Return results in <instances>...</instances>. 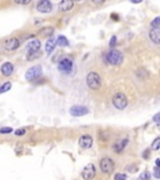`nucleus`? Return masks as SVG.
Returning <instances> with one entry per match:
<instances>
[{"label": "nucleus", "mask_w": 160, "mask_h": 180, "mask_svg": "<svg viewBox=\"0 0 160 180\" xmlns=\"http://www.w3.org/2000/svg\"><path fill=\"white\" fill-rule=\"evenodd\" d=\"M123 60H124V55H123L121 51L116 49H111L106 54V63H109L111 65H120Z\"/></svg>", "instance_id": "obj_1"}, {"label": "nucleus", "mask_w": 160, "mask_h": 180, "mask_svg": "<svg viewBox=\"0 0 160 180\" xmlns=\"http://www.w3.org/2000/svg\"><path fill=\"white\" fill-rule=\"evenodd\" d=\"M86 84L90 89L93 90H98L101 85V78L98 73L95 71H90L86 75Z\"/></svg>", "instance_id": "obj_2"}, {"label": "nucleus", "mask_w": 160, "mask_h": 180, "mask_svg": "<svg viewBox=\"0 0 160 180\" xmlns=\"http://www.w3.org/2000/svg\"><path fill=\"white\" fill-rule=\"evenodd\" d=\"M113 105L119 109V110H123L128 107V98L125 94L123 93H116L114 96H113Z\"/></svg>", "instance_id": "obj_3"}, {"label": "nucleus", "mask_w": 160, "mask_h": 180, "mask_svg": "<svg viewBox=\"0 0 160 180\" xmlns=\"http://www.w3.org/2000/svg\"><path fill=\"white\" fill-rule=\"evenodd\" d=\"M115 169V164L110 158H103L100 160V170L104 174H111Z\"/></svg>", "instance_id": "obj_4"}, {"label": "nucleus", "mask_w": 160, "mask_h": 180, "mask_svg": "<svg viewBox=\"0 0 160 180\" xmlns=\"http://www.w3.org/2000/svg\"><path fill=\"white\" fill-rule=\"evenodd\" d=\"M58 68H59V70L61 73H65V74L71 73V70H73V60L70 59V58H63V59L59 61Z\"/></svg>", "instance_id": "obj_5"}, {"label": "nucleus", "mask_w": 160, "mask_h": 180, "mask_svg": "<svg viewBox=\"0 0 160 180\" xmlns=\"http://www.w3.org/2000/svg\"><path fill=\"white\" fill-rule=\"evenodd\" d=\"M41 75V66L40 65H35L31 66L28 71L25 73V79L26 80H35Z\"/></svg>", "instance_id": "obj_6"}, {"label": "nucleus", "mask_w": 160, "mask_h": 180, "mask_svg": "<svg viewBox=\"0 0 160 180\" xmlns=\"http://www.w3.org/2000/svg\"><path fill=\"white\" fill-rule=\"evenodd\" d=\"M51 9H53V5L50 3V0H39L38 4H36V10L41 14L50 13Z\"/></svg>", "instance_id": "obj_7"}, {"label": "nucleus", "mask_w": 160, "mask_h": 180, "mask_svg": "<svg viewBox=\"0 0 160 180\" xmlns=\"http://www.w3.org/2000/svg\"><path fill=\"white\" fill-rule=\"evenodd\" d=\"M95 174H97V170H95V166L93 165V164H88L84 168V170L81 173V176L84 180H92Z\"/></svg>", "instance_id": "obj_8"}, {"label": "nucleus", "mask_w": 160, "mask_h": 180, "mask_svg": "<svg viewBox=\"0 0 160 180\" xmlns=\"http://www.w3.org/2000/svg\"><path fill=\"white\" fill-rule=\"evenodd\" d=\"M19 46H20V40L18 38H10L5 41V44H4V48L8 51H15Z\"/></svg>", "instance_id": "obj_9"}, {"label": "nucleus", "mask_w": 160, "mask_h": 180, "mask_svg": "<svg viewBox=\"0 0 160 180\" xmlns=\"http://www.w3.org/2000/svg\"><path fill=\"white\" fill-rule=\"evenodd\" d=\"M89 113L88 108L81 107V105H74V107L70 108V114L73 116H84Z\"/></svg>", "instance_id": "obj_10"}, {"label": "nucleus", "mask_w": 160, "mask_h": 180, "mask_svg": "<svg viewBox=\"0 0 160 180\" xmlns=\"http://www.w3.org/2000/svg\"><path fill=\"white\" fill-rule=\"evenodd\" d=\"M79 145H80V148H83V149H90L92 145H93V138L90 135H88V134L80 136Z\"/></svg>", "instance_id": "obj_11"}, {"label": "nucleus", "mask_w": 160, "mask_h": 180, "mask_svg": "<svg viewBox=\"0 0 160 180\" xmlns=\"http://www.w3.org/2000/svg\"><path fill=\"white\" fill-rule=\"evenodd\" d=\"M40 46H41L40 40L33 39L26 45V50H28V53H36V51H40Z\"/></svg>", "instance_id": "obj_12"}, {"label": "nucleus", "mask_w": 160, "mask_h": 180, "mask_svg": "<svg viewBox=\"0 0 160 180\" xmlns=\"http://www.w3.org/2000/svg\"><path fill=\"white\" fill-rule=\"evenodd\" d=\"M149 38L154 44L160 45V28H151L149 31Z\"/></svg>", "instance_id": "obj_13"}, {"label": "nucleus", "mask_w": 160, "mask_h": 180, "mask_svg": "<svg viewBox=\"0 0 160 180\" xmlns=\"http://www.w3.org/2000/svg\"><path fill=\"white\" fill-rule=\"evenodd\" d=\"M128 143H129V139H126V138H124V139H120L115 143V144L113 145V149L115 153H118V154H120V153L125 149V146L128 145Z\"/></svg>", "instance_id": "obj_14"}, {"label": "nucleus", "mask_w": 160, "mask_h": 180, "mask_svg": "<svg viewBox=\"0 0 160 180\" xmlns=\"http://www.w3.org/2000/svg\"><path fill=\"white\" fill-rule=\"evenodd\" d=\"M73 6H74V0H61L59 4V10L63 13H66L70 12Z\"/></svg>", "instance_id": "obj_15"}, {"label": "nucleus", "mask_w": 160, "mask_h": 180, "mask_svg": "<svg viewBox=\"0 0 160 180\" xmlns=\"http://www.w3.org/2000/svg\"><path fill=\"white\" fill-rule=\"evenodd\" d=\"M0 71H1L4 76H10L14 73V66L12 63H4L1 68H0Z\"/></svg>", "instance_id": "obj_16"}, {"label": "nucleus", "mask_w": 160, "mask_h": 180, "mask_svg": "<svg viewBox=\"0 0 160 180\" xmlns=\"http://www.w3.org/2000/svg\"><path fill=\"white\" fill-rule=\"evenodd\" d=\"M55 46H56V39L54 38H49V40L45 43V50H46V54L50 55L53 51L55 50Z\"/></svg>", "instance_id": "obj_17"}, {"label": "nucleus", "mask_w": 160, "mask_h": 180, "mask_svg": "<svg viewBox=\"0 0 160 180\" xmlns=\"http://www.w3.org/2000/svg\"><path fill=\"white\" fill-rule=\"evenodd\" d=\"M56 45H59L61 48H65L69 45V40L68 38H65L64 35H60V36H58V39H56Z\"/></svg>", "instance_id": "obj_18"}, {"label": "nucleus", "mask_w": 160, "mask_h": 180, "mask_svg": "<svg viewBox=\"0 0 160 180\" xmlns=\"http://www.w3.org/2000/svg\"><path fill=\"white\" fill-rule=\"evenodd\" d=\"M53 33H54V29H53V28H44V29L40 30V35L46 36V38H48V36H51Z\"/></svg>", "instance_id": "obj_19"}, {"label": "nucleus", "mask_w": 160, "mask_h": 180, "mask_svg": "<svg viewBox=\"0 0 160 180\" xmlns=\"http://www.w3.org/2000/svg\"><path fill=\"white\" fill-rule=\"evenodd\" d=\"M136 76L141 79V80H144L145 78H148V71L145 70V69H138L136 70Z\"/></svg>", "instance_id": "obj_20"}, {"label": "nucleus", "mask_w": 160, "mask_h": 180, "mask_svg": "<svg viewBox=\"0 0 160 180\" xmlns=\"http://www.w3.org/2000/svg\"><path fill=\"white\" fill-rule=\"evenodd\" d=\"M10 88H12V84H10L9 81H8V83H5L4 85H1V86H0V94H3V93H6V91H9V90H10Z\"/></svg>", "instance_id": "obj_21"}, {"label": "nucleus", "mask_w": 160, "mask_h": 180, "mask_svg": "<svg viewBox=\"0 0 160 180\" xmlns=\"http://www.w3.org/2000/svg\"><path fill=\"white\" fill-rule=\"evenodd\" d=\"M40 56V51H36V53H28L26 54V58H28V60H34L35 58H39Z\"/></svg>", "instance_id": "obj_22"}, {"label": "nucleus", "mask_w": 160, "mask_h": 180, "mask_svg": "<svg viewBox=\"0 0 160 180\" xmlns=\"http://www.w3.org/2000/svg\"><path fill=\"white\" fill-rule=\"evenodd\" d=\"M159 148H160V138H156L151 144V150H158Z\"/></svg>", "instance_id": "obj_23"}, {"label": "nucleus", "mask_w": 160, "mask_h": 180, "mask_svg": "<svg viewBox=\"0 0 160 180\" xmlns=\"http://www.w3.org/2000/svg\"><path fill=\"white\" fill-rule=\"evenodd\" d=\"M150 25H151V28H159V26H160V17H156L150 23Z\"/></svg>", "instance_id": "obj_24"}, {"label": "nucleus", "mask_w": 160, "mask_h": 180, "mask_svg": "<svg viewBox=\"0 0 160 180\" xmlns=\"http://www.w3.org/2000/svg\"><path fill=\"white\" fill-rule=\"evenodd\" d=\"M9 133H13V128H10V126H4V128L0 129V134H9Z\"/></svg>", "instance_id": "obj_25"}, {"label": "nucleus", "mask_w": 160, "mask_h": 180, "mask_svg": "<svg viewBox=\"0 0 160 180\" xmlns=\"http://www.w3.org/2000/svg\"><path fill=\"white\" fill-rule=\"evenodd\" d=\"M138 180H150V174H149L148 171H144L141 175L138 178Z\"/></svg>", "instance_id": "obj_26"}, {"label": "nucleus", "mask_w": 160, "mask_h": 180, "mask_svg": "<svg viewBox=\"0 0 160 180\" xmlns=\"http://www.w3.org/2000/svg\"><path fill=\"white\" fill-rule=\"evenodd\" d=\"M114 179H115V180H126V175H125V174H120V173H118V174H115Z\"/></svg>", "instance_id": "obj_27"}, {"label": "nucleus", "mask_w": 160, "mask_h": 180, "mask_svg": "<svg viewBox=\"0 0 160 180\" xmlns=\"http://www.w3.org/2000/svg\"><path fill=\"white\" fill-rule=\"evenodd\" d=\"M26 133V129L25 128H20L18 130H15V135H18V136H21V135H24Z\"/></svg>", "instance_id": "obj_28"}, {"label": "nucleus", "mask_w": 160, "mask_h": 180, "mask_svg": "<svg viewBox=\"0 0 160 180\" xmlns=\"http://www.w3.org/2000/svg\"><path fill=\"white\" fill-rule=\"evenodd\" d=\"M116 43H118V39H116V36H111L110 43H109V46H110V48H114V46L116 45Z\"/></svg>", "instance_id": "obj_29"}, {"label": "nucleus", "mask_w": 160, "mask_h": 180, "mask_svg": "<svg viewBox=\"0 0 160 180\" xmlns=\"http://www.w3.org/2000/svg\"><path fill=\"white\" fill-rule=\"evenodd\" d=\"M14 1L19 5H28L31 3V0H14Z\"/></svg>", "instance_id": "obj_30"}, {"label": "nucleus", "mask_w": 160, "mask_h": 180, "mask_svg": "<svg viewBox=\"0 0 160 180\" xmlns=\"http://www.w3.org/2000/svg\"><path fill=\"white\" fill-rule=\"evenodd\" d=\"M154 175H155V178L160 179V166H158L155 170H154Z\"/></svg>", "instance_id": "obj_31"}, {"label": "nucleus", "mask_w": 160, "mask_h": 180, "mask_svg": "<svg viewBox=\"0 0 160 180\" xmlns=\"http://www.w3.org/2000/svg\"><path fill=\"white\" fill-rule=\"evenodd\" d=\"M92 1H93L95 5H101L103 3H105V0H92Z\"/></svg>", "instance_id": "obj_32"}, {"label": "nucleus", "mask_w": 160, "mask_h": 180, "mask_svg": "<svg viewBox=\"0 0 160 180\" xmlns=\"http://www.w3.org/2000/svg\"><path fill=\"white\" fill-rule=\"evenodd\" d=\"M154 121H155V123H159V121H160V113L154 115Z\"/></svg>", "instance_id": "obj_33"}, {"label": "nucleus", "mask_w": 160, "mask_h": 180, "mask_svg": "<svg viewBox=\"0 0 160 180\" xmlns=\"http://www.w3.org/2000/svg\"><path fill=\"white\" fill-rule=\"evenodd\" d=\"M111 18L115 19V22H119V15L118 14H111Z\"/></svg>", "instance_id": "obj_34"}, {"label": "nucleus", "mask_w": 160, "mask_h": 180, "mask_svg": "<svg viewBox=\"0 0 160 180\" xmlns=\"http://www.w3.org/2000/svg\"><path fill=\"white\" fill-rule=\"evenodd\" d=\"M128 169H130V170L129 171H131V173H134V171H136V166H129V168H128Z\"/></svg>", "instance_id": "obj_35"}, {"label": "nucleus", "mask_w": 160, "mask_h": 180, "mask_svg": "<svg viewBox=\"0 0 160 180\" xmlns=\"http://www.w3.org/2000/svg\"><path fill=\"white\" fill-rule=\"evenodd\" d=\"M130 1H131L133 4H139V3L143 1V0H130Z\"/></svg>", "instance_id": "obj_36"}, {"label": "nucleus", "mask_w": 160, "mask_h": 180, "mask_svg": "<svg viewBox=\"0 0 160 180\" xmlns=\"http://www.w3.org/2000/svg\"><path fill=\"white\" fill-rule=\"evenodd\" d=\"M155 164H156V166H160V159H156V161H155Z\"/></svg>", "instance_id": "obj_37"}, {"label": "nucleus", "mask_w": 160, "mask_h": 180, "mask_svg": "<svg viewBox=\"0 0 160 180\" xmlns=\"http://www.w3.org/2000/svg\"><path fill=\"white\" fill-rule=\"evenodd\" d=\"M143 156H144V158H148V156H149V151H146V153H144V154H143Z\"/></svg>", "instance_id": "obj_38"}, {"label": "nucleus", "mask_w": 160, "mask_h": 180, "mask_svg": "<svg viewBox=\"0 0 160 180\" xmlns=\"http://www.w3.org/2000/svg\"><path fill=\"white\" fill-rule=\"evenodd\" d=\"M158 126H159V128H160V121H159V123H158Z\"/></svg>", "instance_id": "obj_39"}, {"label": "nucleus", "mask_w": 160, "mask_h": 180, "mask_svg": "<svg viewBox=\"0 0 160 180\" xmlns=\"http://www.w3.org/2000/svg\"><path fill=\"white\" fill-rule=\"evenodd\" d=\"M74 1H81V0H74Z\"/></svg>", "instance_id": "obj_40"}]
</instances>
